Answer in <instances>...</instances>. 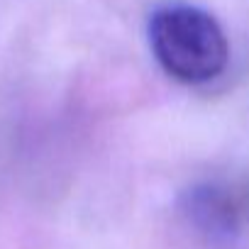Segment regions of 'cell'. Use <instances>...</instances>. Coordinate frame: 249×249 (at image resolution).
<instances>
[{"label":"cell","instance_id":"6da1fadb","mask_svg":"<svg viewBox=\"0 0 249 249\" xmlns=\"http://www.w3.org/2000/svg\"><path fill=\"white\" fill-rule=\"evenodd\" d=\"M149 47L159 66L181 83L217 78L230 59V44L220 22L203 8L171 3L149 18Z\"/></svg>","mask_w":249,"mask_h":249},{"label":"cell","instance_id":"7a4b0ae2","mask_svg":"<svg viewBox=\"0 0 249 249\" xmlns=\"http://www.w3.org/2000/svg\"><path fill=\"white\" fill-rule=\"evenodd\" d=\"M183 210L188 220L210 239H232L237 232V210L232 200L213 186L188 191Z\"/></svg>","mask_w":249,"mask_h":249}]
</instances>
